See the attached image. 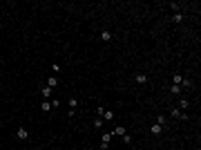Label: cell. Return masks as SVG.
<instances>
[{"mask_svg":"<svg viewBox=\"0 0 201 150\" xmlns=\"http://www.w3.org/2000/svg\"><path fill=\"white\" fill-rule=\"evenodd\" d=\"M112 135H119V137H123V135H127V132H125V128H123V125H116Z\"/></svg>","mask_w":201,"mask_h":150,"instance_id":"9c48e42d","label":"cell"},{"mask_svg":"<svg viewBox=\"0 0 201 150\" xmlns=\"http://www.w3.org/2000/svg\"><path fill=\"white\" fill-rule=\"evenodd\" d=\"M114 112H112V110H105V112H103V117H100V119H103V121H114Z\"/></svg>","mask_w":201,"mask_h":150,"instance_id":"8992f818","label":"cell"},{"mask_svg":"<svg viewBox=\"0 0 201 150\" xmlns=\"http://www.w3.org/2000/svg\"><path fill=\"white\" fill-rule=\"evenodd\" d=\"M170 117H172V119H181V121H186V119H188V114H186L183 110H179V108H172Z\"/></svg>","mask_w":201,"mask_h":150,"instance_id":"6da1fadb","label":"cell"},{"mask_svg":"<svg viewBox=\"0 0 201 150\" xmlns=\"http://www.w3.org/2000/svg\"><path fill=\"white\" fill-rule=\"evenodd\" d=\"M112 132H103V139H100V150H107V146H110V141H112Z\"/></svg>","mask_w":201,"mask_h":150,"instance_id":"7a4b0ae2","label":"cell"},{"mask_svg":"<svg viewBox=\"0 0 201 150\" xmlns=\"http://www.w3.org/2000/svg\"><path fill=\"white\" fill-rule=\"evenodd\" d=\"M181 81H183V76H181V74H174V76H172V85H179V87H181Z\"/></svg>","mask_w":201,"mask_h":150,"instance_id":"7c38bea8","label":"cell"},{"mask_svg":"<svg viewBox=\"0 0 201 150\" xmlns=\"http://www.w3.org/2000/svg\"><path fill=\"white\" fill-rule=\"evenodd\" d=\"M156 123L163 128V125H166V114H159V117H156Z\"/></svg>","mask_w":201,"mask_h":150,"instance_id":"2e32d148","label":"cell"},{"mask_svg":"<svg viewBox=\"0 0 201 150\" xmlns=\"http://www.w3.org/2000/svg\"><path fill=\"white\" fill-rule=\"evenodd\" d=\"M134 83L136 85H145L147 83V76L143 74V72H139V74H134Z\"/></svg>","mask_w":201,"mask_h":150,"instance_id":"277c9868","label":"cell"},{"mask_svg":"<svg viewBox=\"0 0 201 150\" xmlns=\"http://www.w3.org/2000/svg\"><path fill=\"white\" fill-rule=\"evenodd\" d=\"M150 132H152V135H154V137H159V135H161V125H159V123H152Z\"/></svg>","mask_w":201,"mask_h":150,"instance_id":"ba28073f","label":"cell"},{"mask_svg":"<svg viewBox=\"0 0 201 150\" xmlns=\"http://www.w3.org/2000/svg\"><path fill=\"white\" fill-rule=\"evenodd\" d=\"M58 105H60V101H58V99H54V101H51V110H56Z\"/></svg>","mask_w":201,"mask_h":150,"instance_id":"ffe728a7","label":"cell"},{"mask_svg":"<svg viewBox=\"0 0 201 150\" xmlns=\"http://www.w3.org/2000/svg\"><path fill=\"white\" fill-rule=\"evenodd\" d=\"M76 105H78V99H74V96H69V110H76Z\"/></svg>","mask_w":201,"mask_h":150,"instance_id":"9a60e30c","label":"cell"},{"mask_svg":"<svg viewBox=\"0 0 201 150\" xmlns=\"http://www.w3.org/2000/svg\"><path fill=\"white\" fill-rule=\"evenodd\" d=\"M170 94H174V96H179V94H181L179 85H172V87H170Z\"/></svg>","mask_w":201,"mask_h":150,"instance_id":"ac0fdd59","label":"cell"},{"mask_svg":"<svg viewBox=\"0 0 201 150\" xmlns=\"http://www.w3.org/2000/svg\"><path fill=\"white\" fill-rule=\"evenodd\" d=\"M56 85H58V79H56V76H51V79H47V87H51V90H54Z\"/></svg>","mask_w":201,"mask_h":150,"instance_id":"30bf717a","label":"cell"},{"mask_svg":"<svg viewBox=\"0 0 201 150\" xmlns=\"http://www.w3.org/2000/svg\"><path fill=\"white\" fill-rule=\"evenodd\" d=\"M94 128H96V130H100V128H103V119H100V117H96V121H94Z\"/></svg>","mask_w":201,"mask_h":150,"instance_id":"e0dca14e","label":"cell"},{"mask_svg":"<svg viewBox=\"0 0 201 150\" xmlns=\"http://www.w3.org/2000/svg\"><path fill=\"white\" fill-rule=\"evenodd\" d=\"M40 94L45 96V99H49V96H51V87H47V85H45V87L40 90Z\"/></svg>","mask_w":201,"mask_h":150,"instance_id":"4fadbf2b","label":"cell"},{"mask_svg":"<svg viewBox=\"0 0 201 150\" xmlns=\"http://www.w3.org/2000/svg\"><path fill=\"white\" fill-rule=\"evenodd\" d=\"M40 110H43V112H51V101L45 99L43 103H40Z\"/></svg>","mask_w":201,"mask_h":150,"instance_id":"5b68a950","label":"cell"},{"mask_svg":"<svg viewBox=\"0 0 201 150\" xmlns=\"http://www.w3.org/2000/svg\"><path fill=\"white\" fill-rule=\"evenodd\" d=\"M190 108V101L188 99H179V110H188Z\"/></svg>","mask_w":201,"mask_h":150,"instance_id":"52a82bcc","label":"cell"},{"mask_svg":"<svg viewBox=\"0 0 201 150\" xmlns=\"http://www.w3.org/2000/svg\"><path fill=\"white\" fill-rule=\"evenodd\" d=\"M100 38L105 40V43H110V40H112V34H110L107 29H103V31H100Z\"/></svg>","mask_w":201,"mask_h":150,"instance_id":"8fae6325","label":"cell"},{"mask_svg":"<svg viewBox=\"0 0 201 150\" xmlns=\"http://www.w3.org/2000/svg\"><path fill=\"white\" fill-rule=\"evenodd\" d=\"M172 23H183V14H181V11L174 14V16H172Z\"/></svg>","mask_w":201,"mask_h":150,"instance_id":"5bb4252c","label":"cell"},{"mask_svg":"<svg viewBox=\"0 0 201 150\" xmlns=\"http://www.w3.org/2000/svg\"><path fill=\"white\" fill-rule=\"evenodd\" d=\"M16 137H18L20 141H27V139H29V132H27V128H22V125H20L18 132H16Z\"/></svg>","mask_w":201,"mask_h":150,"instance_id":"3957f363","label":"cell"},{"mask_svg":"<svg viewBox=\"0 0 201 150\" xmlns=\"http://www.w3.org/2000/svg\"><path fill=\"white\" fill-rule=\"evenodd\" d=\"M181 87H192V81L190 79H183V81H181Z\"/></svg>","mask_w":201,"mask_h":150,"instance_id":"d6986e66","label":"cell"}]
</instances>
